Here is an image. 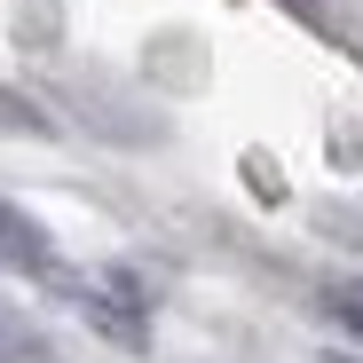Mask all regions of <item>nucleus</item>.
Instances as JSON below:
<instances>
[{"instance_id":"obj_1","label":"nucleus","mask_w":363,"mask_h":363,"mask_svg":"<svg viewBox=\"0 0 363 363\" xmlns=\"http://www.w3.org/2000/svg\"><path fill=\"white\" fill-rule=\"evenodd\" d=\"M0 269H16V277H64L48 229H40L24 206H9V198H0Z\"/></svg>"},{"instance_id":"obj_2","label":"nucleus","mask_w":363,"mask_h":363,"mask_svg":"<svg viewBox=\"0 0 363 363\" xmlns=\"http://www.w3.org/2000/svg\"><path fill=\"white\" fill-rule=\"evenodd\" d=\"M0 363H48V332L16 308V300H0Z\"/></svg>"},{"instance_id":"obj_3","label":"nucleus","mask_w":363,"mask_h":363,"mask_svg":"<svg viewBox=\"0 0 363 363\" xmlns=\"http://www.w3.org/2000/svg\"><path fill=\"white\" fill-rule=\"evenodd\" d=\"M332 316H340L347 332H363V277H347V284H332Z\"/></svg>"}]
</instances>
